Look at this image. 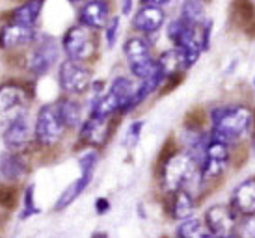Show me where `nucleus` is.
<instances>
[{
    "label": "nucleus",
    "instance_id": "nucleus-8",
    "mask_svg": "<svg viewBox=\"0 0 255 238\" xmlns=\"http://www.w3.org/2000/svg\"><path fill=\"white\" fill-rule=\"evenodd\" d=\"M58 78H60L62 90L71 93V95L84 93L88 90V86H90V71L82 67L78 62H75V60H67V62L62 63Z\"/></svg>",
    "mask_w": 255,
    "mask_h": 238
},
{
    "label": "nucleus",
    "instance_id": "nucleus-26",
    "mask_svg": "<svg viewBox=\"0 0 255 238\" xmlns=\"http://www.w3.org/2000/svg\"><path fill=\"white\" fill-rule=\"evenodd\" d=\"M134 86H132V82L128 80V78L125 77H118V78H114V82L112 86H110V91H112L114 95L118 97V101L121 103V106L123 105H127L128 101H130V97L134 95ZM121 110V108H120Z\"/></svg>",
    "mask_w": 255,
    "mask_h": 238
},
{
    "label": "nucleus",
    "instance_id": "nucleus-27",
    "mask_svg": "<svg viewBox=\"0 0 255 238\" xmlns=\"http://www.w3.org/2000/svg\"><path fill=\"white\" fill-rule=\"evenodd\" d=\"M39 212V207L34 201V184H30L24 192V209L21 212V218H30Z\"/></svg>",
    "mask_w": 255,
    "mask_h": 238
},
{
    "label": "nucleus",
    "instance_id": "nucleus-16",
    "mask_svg": "<svg viewBox=\"0 0 255 238\" xmlns=\"http://www.w3.org/2000/svg\"><path fill=\"white\" fill-rule=\"evenodd\" d=\"M80 138L92 145H103L108 140V118H90L86 119L80 130Z\"/></svg>",
    "mask_w": 255,
    "mask_h": 238
},
{
    "label": "nucleus",
    "instance_id": "nucleus-34",
    "mask_svg": "<svg viewBox=\"0 0 255 238\" xmlns=\"http://www.w3.org/2000/svg\"><path fill=\"white\" fill-rule=\"evenodd\" d=\"M250 130H254L252 136H254V149H255V112H254V119H252V128Z\"/></svg>",
    "mask_w": 255,
    "mask_h": 238
},
{
    "label": "nucleus",
    "instance_id": "nucleus-4",
    "mask_svg": "<svg viewBox=\"0 0 255 238\" xmlns=\"http://www.w3.org/2000/svg\"><path fill=\"white\" fill-rule=\"evenodd\" d=\"M229 162V143L226 141L214 140L209 136V141L205 145V153H203V160L199 164V175L205 181L216 179L220 177L227 168Z\"/></svg>",
    "mask_w": 255,
    "mask_h": 238
},
{
    "label": "nucleus",
    "instance_id": "nucleus-32",
    "mask_svg": "<svg viewBox=\"0 0 255 238\" xmlns=\"http://www.w3.org/2000/svg\"><path fill=\"white\" fill-rule=\"evenodd\" d=\"M170 2H171V0H142L143 6H158V7L168 6Z\"/></svg>",
    "mask_w": 255,
    "mask_h": 238
},
{
    "label": "nucleus",
    "instance_id": "nucleus-9",
    "mask_svg": "<svg viewBox=\"0 0 255 238\" xmlns=\"http://www.w3.org/2000/svg\"><path fill=\"white\" fill-rule=\"evenodd\" d=\"M26 97L19 86H0V123H7L24 112Z\"/></svg>",
    "mask_w": 255,
    "mask_h": 238
},
{
    "label": "nucleus",
    "instance_id": "nucleus-10",
    "mask_svg": "<svg viewBox=\"0 0 255 238\" xmlns=\"http://www.w3.org/2000/svg\"><path fill=\"white\" fill-rule=\"evenodd\" d=\"M58 58V47L54 41H43L36 47L30 58V71L36 77H43L50 71Z\"/></svg>",
    "mask_w": 255,
    "mask_h": 238
},
{
    "label": "nucleus",
    "instance_id": "nucleus-28",
    "mask_svg": "<svg viewBox=\"0 0 255 238\" xmlns=\"http://www.w3.org/2000/svg\"><path fill=\"white\" fill-rule=\"evenodd\" d=\"M143 128V121H134L132 125L128 126L127 134H125V145L127 147H134L136 143H138V140H140V132H142Z\"/></svg>",
    "mask_w": 255,
    "mask_h": 238
},
{
    "label": "nucleus",
    "instance_id": "nucleus-2",
    "mask_svg": "<svg viewBox=\"0 0 255 238\" xmlns=\"http://www.w3.org/2000/svg\"><path fill=\"white\" fill-rule=\"evenodd\" d=\"M198 162L188 153H173L162 164V186L166 192H177L186 188V184L198 173Z\"/></svg>",
    "mask_w": 255,
    "mask_h": 238
},
{
    "label": "nucleus",
    "instance_id": "nucleus-7",
    "mask_svg": "<svg viewBox=\"0 0 255 238\" xmlns=\"http://www.w3.org/2000/svg\"><path fill=\"white\" fill-rule=\"evenodd\" d=\"M64 50L69 56V60H75V62H82V60L93 56L95 43H93L90 32L86 30V26H75L65 34Z\"/></svg>",
    "mask_w": 255,
    "mask_h": 238
},
{
    "label": "nucleus",
    "instance_id": "nucleus-24",
    "mask_svg": "<svg viewBox=\"0 0 255 238\" xmlns=\"http://www.w3.org/2000/svg\"><path fill=\"white\" fill-rule=\"evenodd\" d=\"M56 110L60 114V119H62L64 126H67V128H75L80 123V106L75 101H69V99L60 101Z\"/></svg>",
    "mask_w": 255,
    "mask_h": 238
},
{
    "label": "nucleus",
    "instance_id": "nucleus-11",
    "mask_svg": "<svg viewBox=\"0 0 255 238\" xmlns=\"http://www.w3.org/2000/svg\"><path fill=\"white\" fill-rule=\"evenodd\" d=\"M231 207L237 214L242 216H254L255 214V179L241 182L233 190L231 196Z\"/></svg>",
    "mask_w": 255,
    "mask_h": 238
},
{
    "label": "nucleus",
    "instance_id": "nucleus-20",
    "mask_svg": "<svg viewBox=\"0 0 255 238\" xmlns=\"http://www.w3.org/2000/svg\"><path fill=\"white\" fill-rule=\"evenodd\" d=\"M121 103L118 101V97L114 95L112 91H108L101 97H95L92 103V110H90V116L92 118H108L112 116L114 112H120Z\"/></svg>",
    "mask_w": 255,
    "mask_h": 238
},
{
    "label": "nucleus",
    "instance_id": "nucleus-35",
    "mask_svg": "<svg viewBox=\"0 0 255 238\" xmlns=\"http://www.w3.org/2000/svg\"><path fill=\"white\" fill-rule=\"evenodd\" d=\"M71 2H80V0H71Z\"/></svg>",
    "mask_w": 255,
    "mask_h": 238
},
{
    "label": "nucleus",
    "instance_id": "nucleus-1",
    "mask_svg": "<svg viewBox=\"0 0 255 238\" xmlns=\"http://www.w3.org/2000/svg\"><path fill=\"white\" fill-rule=\"evenodd\" d=\"M252 119L254 114L250 112L248 106L242 105H226L216 106L211 112V121H213V130L211 138L226 143L241 140L244 134L250 132L252 128Z\"/></svg>",
    "mask_w": 255,
    "mask_h": 238
},
{
    "label": "nucleus",
    "instance_id": "nucleus-37",
    "mask_svg": "<svg viewBox=\"0 0 255 238\" xmlns=\"http://www.w3.org/2000/svg\"><path fill=\"white\" fill-rule=\"evenodd\" d=\"M201 2H203V0H201Z\"/></svg>",
    "mask_w": 255,
    "mask_h": 238
},
{
    "label": "nucleus",
    "instance_id": "nucleus-18",
    "mask_svg": "<svg viewBox=\"0 0 255 238\" xmlns=\"http://www.w3.org/2000/svg\"><path fill=\"white\" fill-rule=\"evenodd\" d=\"M26 173V164L22 158L15 153H4L0 154V175L7 181H17Z\"/></svg>",
    "mask_w": 255,
    "mask_h": 238
},
{
    "label": "nucleus",
    "instance_id": "nucleus-25",
    "mask_svg": "<svg viewBox=\"0 0 255 238\" xmlns=\"http://www.w3.org/2000/svg\"><path fill=\"white\" fill-rule=\"evenodd\" d=\"M181 19L192 26H201V22L205 21L201 0H184L181 6Z\"/></svg>",
    "mask_w": 255,
    "mask_h": 238
},
{
    "label": "nucleus",
    "instance_id": "nucleus-21",
    "mask_svg": "<svg viewBox=\"0 0 255 238\" xmlns=\"http://www.w3.org/2000/svg\"><path fill=\"white\" fill-rule=\"evenodd\" d=\"M173 203H171V216L175 220H184L194 212V197L186 188L173 192Z\"/></svg>",
    "mask_w": 255,
    "mask_h": 238
},
{
    "label": "nucleus",
    "instance_id": "nucleus-33",
    "mask_svg": "<svg viewBox=\"0 0 255 238\" xmlns=\"http://www.w3.org/2000/svg\"><path fill=\"white\" fill-rule=\"evenodd\" d=\"M132 11V0H121V15H128Z\"/></svg>",
    "mask_w": 255,
    "mask_h": 238
},
{
    "label": "nucleus",
    "instance_id": "nucleus-19",
    "mask_svg": "<svg viewBox=\"0 0 255 238\" xmlns=\"http://www.w3.org/2000/svg\"><path fill=\"white\" fill-rule=\"evenodd\" d=\"M158 63V67L160 71L164 73V77H175L179 73H183L186 69V65H184V58L181 54V50L179 49H171V50H166L162 56L156 60Z\"/></svg>",
    "mask_w": 255,
    "mask_h": 238
},
{
    "label": "nucleus",
    "instance_id": "nucleus-17",
    "mask_svg": "<svg viewBox=\"0 0 255 238\" xmlns=\"http://www.w3.org/2000/svg\"><path fill=\"white\" fill-rule=\"evenodd\" d=\"M92 177H93V173H90V171H80V177H78L77 181H73L71 184L62 192V196L58 197L56 210H64L65 207H69V205L88 188V184L92 182Z\"/></svg>",
    "mask_w": 255,
    "mask_h": 238
},
{
    "label": "nucleus",
    "instance_id": "nucleus-12",
    "mask_svg": "<svg viewBox=\"0 0 255 238\" xmlns=\"http://www.w3.org/2000/svg\"><path fill=\"white\" fill-rule=\"evenodd\" d=\"M78 17L86 28H103L110 19V6L107 0H90L80 9Z\"/></svg>",
    "mask_w": 255,
    "mask_h": 238
},
{
    "label": "nucleus",
    "instance_id": "nucleus-31",
    "mask_svg": "<svg viewBox=\"0 0 255 238\" xmlns=\"http://www.w3.org/2000/svg\"><path fill=\"white\" fill-rule=\"evenodd\" d=\"M95 210H97V214H105L110 210V201H108L107 197H99L97 201H95Z\"/></svg>",
    "mask_w": 255,
    "mask_h": 238
},
{
    "label": "nucleus",
    "instance_id": "nucleus-23",
    "mask_svg": "<svg viewBox=\"0 0 255 238\" xmlns=\"http://www.w3.org/2000/svg\"><path fill=\"white\" fill-rule=\"evenodd\" d=\"M177 237L181 238H211L213 235L207 231V227L196 218H184L177 227Z\"/></svg>",
    "mask_w": 255,
    "mask_h": 238
},
{
    "label": "nucleus",
    "instance_id": "nucleus-29",
    "mask_svg": "<svg viewBox=\"0 0 255 238\" xmlns=\"http://www.w3.org/2000/svg\"><path fill=\"white\" fill-rule=\"evenodd\" d=\"M105 37H107V45L108 47H114L116 45V39H118V32H120V17H114V19H108V22L105 24Z\"/></svg>",
    "mask_w": 255,
    "mask_h": 238
},
{
    "label": "nucleus",
    "instance_id": "nucleus-14",
    "mask_svg": "<svg viewBox=\"0 0 255 238\" xmlns=\"http://www.w3.org/2000/svg\"><path fill=\"white\" fill-rule=\"evenodd\" d=\"M28 138H30V125H28V118L24 116V112L19 114L11 121H7L6 132H4V143H6L7 149L24 147Z\"/></svg>",
    "mask_w": 255,
    "mask_h": 238
},
{
    "label": "nucleus",
    "instance_id": "nucleus-6",
    "mask_svg": "<svg viewBox=\"0 0 255 238\" xmlns=\"http://www.w3.org/2000/svg\"><path fill=\"white\" fill-rule=\"evenodd\" d=\"M205 227L213 237H233L239 227L237 212L233 210V207L213 205L205 212Z\"/></svg>",
    "mask_w": 255,
    "mask_h": 238
},
{
    "label": "nucleus",
    "instance_id": "nucleus-13",
    "mask_svg": "<svg viewBox=\"0 0 255 238\" xmlns=\"http://www.w3.org/2000/svg\"><path fill=\"white\" fill-rule=\"evenodd\" d=\"M166 22V13L162 7L158 6H143L138 13L134 15V28L142 34H155L164 26Z\"/></svg>",
    "mask_w": 255,
    "mask_h": 238
},
{
    "label": "nucleus",
    "instance_id": "nucleus-22",
    "mask_svg": "<svg viewBox=\"0 0 255 238\" xmlns=\"http://www.w3.org/2000/svg\"><path fill=\"white\" fill-rule=\"evenodd\" d=\"M43 7V0H30L26 4H22L21 7H17L13 13V22H21V24H28L34 26L39 19Z\"/></svg>",
    "mask_w": 255,
    "mask_h": 238
},
{
    "label": "nucleus",
    "instance_id": "nucleus-5",
    "mask_svg": "<svg viewBox=\"0 0 255 238\" xmlns=\"http://www.w3.org/2000/svg\"><path fill=\"white\" fill-rule=\"evenodd\" d=\"M64 123L60 119L56 106L45 105L39 108L36 119V138L43 145H54L64 134Z\"/></svg>",
    "mask_w": 255,
    "mask_h": 238
},
{
    "label": "nucleus",
    "instance_id": "nucleus-36",
    "mask_svg": "<svg viewBox=\"0 0 255 238\" xmlns=\"http://www.w3.org/2000/svg\"><path fill=\"white\" fill-rule=\"evenodd\" d=\"M254 88H255V77H254Z\"/></svg>",
    "mask_w": 255,
    "mask_h": 238
},
{
    "label": "nucleus",
    "instance_id": "nucleus-15",
    "mask_svg": "<svg viewBox=\"0 0 255 238\" xmlns=\"http://www.w3.org/2000/svg\"><path fill=\"white\" fill-rule=\"evenodd\" d=\"M34 37H36L34 26L21 24V22H11V24L4 26L0 32V45L2 47H19V45L34 41Z\"/></svg>",
    "mask_w": 255,
    "mask_h": 238
},
{
    "label": "nucleus",
    "instance_id": "nucleus-30",
    "mask_svg": "<svg viewBox=\"0 0 255 238\" xmlns=\"http://www.w3.org/2000/svg\"><path fill=\"white\" fill-rule=\"evenodd\" d=\"M211 32H213V21H203L199 26V41H201V49L207 50L211 45Z\"/></svg>",
    "mask_w": 255,
    "mask_h": 238
},
{
    "label": "nucleus",
    "instance_id": "nucleus-3",
    "mask_svg": "<svg viewBox=\"0 0 255 238\" xmlns=\"http://www.w3.org/2000/svg\"><path fill=\"white\" fill-rule=\"evenodd\" d=\"M123 52L127 56L130 71L140 80L147 78L158 67L156 60H153V56H151V45H149L145 37H130V39H127L125 47H123Z\"/></svg>",
    "mask_w": 255,
    "mask_h": 238
}]
</instances>
